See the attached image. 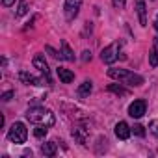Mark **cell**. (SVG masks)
<instances>
[{
  "instance_id": "obj_1",
  "label": "cell",
  "mask_w": 158,
  "mask_h": 158,
  "mask_svg": "<svg viewBox=\"0 0 158 158\" xmlns=\"http://www.w3.org/2000/svg\"><path fill=\"white\" fill-rule=\"evenodd\" d=\"M26 119L34 125H45V127H52L56 123V117L50 110L43 108V106H32L26 112Z\"/></svg>"
},
{
  "instance_id": "obj_2",
  "label": "cell",
  "mask_w": 158,
  "mask_h": 158,
  "mask_svg": "<svg viewBox=\"0 0 158 158\" xmlns=\"http://www.w3.org/2000/svg\"><path fill=\"white\" fill-rule=\"evenodd\" d=\"M108 76L115 78V80L123 82V84H128V86H141L143 84V76L132 73V71H127V69H108Z\"/></svg>"
},
{
  "instance_id": "obj_3",
  "label": "cell",
  "mask_w": 158,
  "mask_h": 158,
  "mask_svg": "<svg viewBox=\"0 0 158 158\" xmlns=\"http://www.w3.org/2000/svg\"><path fill=\"white\" fill-rule=\"evenodd\" d=\"M26 138H28V130H26L24 123H13L8 132V139L13 143H24Z\"/></svg>"
},
{
  "instance_id": "obj_4",
  "label": "cell",
  "mask_w": 158,
  "mask_h": 158,
  "mask_svg": "<svg viewBox=\"0 0 158 158\" xmlns=\"http://www.w3.org/2000/svg\"><path fill=\"white\" fill-rule=\"evenodd\" d=\"M119 48H121V43H112V45H108L104 50H102V54H101V58H102V61L104 63H114L117 58H119Z\"/></svg>"
},
{
  "instance_id": "obj_5",
  "label": "cell",
  "mask_w": 158,
  "mask_h": 158,
  "mask_svg": "<svg viewBox=\"0 0 158 158\" xmlns=\"http://www.w3.org/2000/svg\"><path fill=\"white\" fill-rule=\"evenodd\" d=\"M80 6H82V0H65V6H63L65 19L74 21V17L78 15V11H80Z\"/></svg>"
},
{
  "instance_id": "obj_6",
  "label": "cell",
  "mask_w": 158,
  "mask_h": 158,
  "mask_svg": "<svg viewBox=\"0 0 158 158\" xmlns=\"http://www.w3.org/2000/svg\"><path fill=\"white\" fill-rule=\"evenodd\" d=\"M145 108H147L145 101L138 99V101H134V102L128 106V115H130V117H134V119H139V117L145 114Z\"/></svg>"
},
{
  "instance_id": "obj_7",
  "label": "cell",
  "mask_w": 158,
  "mask_h": 158,
  "mask_svg": "<svg viewBox=\"0 0 158 158\" xmlns=\"http://www.w3.org/2000/svg\"><path fill=\"white\" fill-rule=\"evenodd\" d=\"M19 78H21V82L32 84V86H43V84H45L43 78H35L34 74H30V73H26V71H21V73H19Z\"/></svg>"
},
{
  "instance_id": "obj_8",
  "label": "cell",
  "mask_w": 158,
  "mask_h": 158,
  "mask_svg": "<svg viewBox=\"0 0 158 158\" xmlns=\"http://www.w3.org/2000/svg\"><path fill=\"white\" fill-rule=\"evenodd\" d=\"M88 128L86 127H74L73 128V138L78 141V143H82V145H88Z\"/></svg>"
},
{
  "instance_id": "obj_9",
  "label": "cell",
  "mask_w": 158,
  "mask_h": 158,
  "mask_svg": "<svg viewBox=\"0 0 158 158\" xmlns=\"http://www.w3.org/2000/svg\"><path fill=\"white\" fill-rule=\"evenodd\" d=\"M130 132H132V128H130L125 121H119V123L115 125V136H117L119 139H128V138H130Z\"/></svg>"
},
{
  "instance_id": "obj_10",
  "label": "cell",
  "mask_w": 158,
  "mask_h": 158,
  "mask_svg": "<svg viewBox=\"0 0 158 158\" xmlns=\"http://www.w3.org/2000/svg\"><path fill=\"white\" fill-rule=\"evenodd\" d=\"M136 11H138V17H139V24L147 26V8H145L143 0H136Z\"/></svg>"
},
{
  "instance_id": "obj_11",
  "label": "cell",
  "mask_w": 158,
  "mask_h": 158,
  "mask_svg": "<svg viewBox=\"0 0 158 158\" xmlns=\"http://www.w3.org/2000/svg\"><path fill=\"white\" fill-rule=\"evenodd\" d=\"M34 67L35 69H39L45 76H48V65H47V61H45V56H41V54H37L35 58H34Z\"/></svg>"
},
{
  "instance_id": "obj_12",
  "label": "cell",
  "mask_w": 158,
  "mask_h": 158,
  "mask_svg": "<svg viewBox=\"0 0 158 158\" xmlns=\"http://www.w3.org/2000/svg\"><path fill=\"white\" fill-rule=\"evenodd\" d=\"M149 63L151 67H158V37L152 41V48L149 52Z\"/></svg>"
},
{
  "instance_id": "obj_13",
  "label": "cell",
  "mask_w": 158,
  "mask_h": 158,
  "mask_svg": "<svg viewBox=\"0 0 158 158\" xmlns=\"http://www.w3.org/2000/svg\"><path fill=\"white\" fill-rule=\"evenodd\" d=\"M58 76H60V80H61L63 84H71V82L74 80V74H73L69 69H63V67L58 69Z\"/></svg>"
},
{
  "instance_id": "obj_14",
  "label": "cell",
  "mask_w": 158,
  "mask_h": 158,
  "mask_svg": "<svg viewBox=\"0 0 158 158\" xmlns=\"http://www.w3.org/2000/svg\"><path fill=\"white\" fill-rule=\"evenodd\" d=\"M61 56L67 61H74V54H73V50H71V47H69L67 41H61Z\"/></svg>"
},
{
  "instance_id": "obj_15",
  "label": "cell",
  "mask_w": 158,
  "mask_h": 158,
  "mask_svg": "<svg viewBox=\"0 0 158 158\" xmlns=\"http://www.w3.org/2000/svg\"><path fill=\"white\" fill-rule=\"evenodd\" d=\"M91 89H93V84H91V80H86V82H82V84H80V88H78V97H88V95L91 93Z\"/></svg>"
},
{
  "instance_id": "obj_16",
  "label": "cell",
  "mask_w": 158,
  "mask_h": 158,
  "mask_svg": "<svg viewBox=\"0 0 158 158\" xmlns=\"http://www.w3.org/2000/svg\"><path fill=\"white\" fill-rule=\"evenodd\" d=\"M41 152H43L45 156H54V154H56V141H47V143H43Z\"/></svg>"
},
{
  "instance_id": "obj_17",
  "label": "cell",
  "mask_w": 158,
  "mask_h": 158,
  "mask_svg": "<svg viewBox=\"0 0 158 158\" xmlns=\"http://www.w3.org/2000/svg\"><path fill=\"white\" fill-rule=\"evenodd\" d=\"M108 91L117 93V95H127V89H125L121 84H119V86H117V84H110V86H108Z\"/></svg>"
},
{
  "instance_id": "obj_18",
  "label": "cell",
  "mask_w": 158,
  "mask_h": 158,
  "mask_svg": "<svg viewBox=\"0 0 158 158\" xmlns=\"http://www.w3.org/2000/svg\"><path fill=\"white\" fill-rule=\"evenodd\" d=\"M34 136L39 138V139L45 138V136H47V127H45V125H37V128L34 130Z\"/></svg>"
},
{
  "instance_id": "obj_19",
  "label": "cell",
  "mask_w": 158,
  "mask_h": 158,
  "mask_svg": "<svg viewBox=\"0 0 158 158\" xmlns=\"http://www.w3.org/2000/svg\"><path fill=\"white\" fill-rule=\"evenodd\" d=\"M132 132H134L136 136H139V138L145 136V128H143L141 125H134V127H132Z\"/></svg>"
},
{
  "instance_id": "obj_20",
  "label": "cell",
  "mask_w": 158,
  "mask_h": 158,
  "mask_svg": "<svg viewBox=\"0 0 158 158\" xmlns=\"http://www.w3.org/2000/svg\"><path fill=\"white\" fill-rule=\"evenodd\" d=\"M149 128H151V134L158 138V121H151V125H149Z\"/></svg>"
},
{
  "instance_id": "obj_21",
  "label": "cell",
  "mask_w": 158,
  "mask_h": 158,
  "mask_svg": "<svg viewBox=\"0 0 158 158\" xmlns=\"http://www.w3.org/2000/svg\"><path fill=\"white\" fill-rule=\"evenodd\" d=\"M112 4H114L115 10H123L125 4H127V0H112Z\"/></svg>"
},
{
  "instance_id": "obj_22",
  "label": "cell",
  "mask_w": 158,
  "mask_h": 158,
  "mask_svg": "<svg viewBox=\"0 0 158 158\" xmlns=\"http://www.w3.org/2000/svg\"><path fill=\"white\" fill-rule=\"evenodd\" d=\"M45 50H47V52H50V54H52V58H56V60H58V58H63V56H61L60 52H56L50 45H47V47H45Z\"/></svg>"
},
{
  "instance_id": "obj_23",
  "label": "cell",
  "mask_w": 158,
  "mask_h": 158,
  "mask_svg": "<svg viewBox=\"0 0 158 158\" xmlns=\"http://www.w3.org/2000/svg\"><path fill=\"white\" fill-rule=\"evenodd\" d=\"M91 60V52L89 50H84L82 52V61H89Z\"/></svg>"
},
{
  "instance_id": "obj_24",
  "label": "cell",
  "mask_w": 158,
  "mask_h": 158,
  "mask_svg": "<svg viewBox=\"0 0 158 158\" xmlns=\"http://www.w3.org/2000/svg\"><path fill=\"white\" fill-rule=\"evenodd\" d=\"M11 97H13V91H6V93L2 95V101H6V102H8V101H10Z\"/></svg>"
},
{
  "instance_id": "obj_25",
  "label": "cell",
  "mask_w": 158,
  "mask_h": 158,
  "mask_svg": "<svg viewBox=\"0 0 158 158\" xmlns=\"http://www.w3.org/2000/svg\"><path fill=\"white\" fill-rule=\"evenodd\" d=\"M15 2H17V0H2V4H4V6H13Z\"/></svg>"
},
{
  "instance_id": "obj_26",
  "label": "cell",
  "mask_w": 158,
  "mask_h": 158,
  "mask_svg": "<svg viewBox=\"0 0 158 158\" xmlns=\"http://www.w3.org/2000/svg\"><path fill=\"white\" fill-rule=\"evenodd\" d=\"M154 28H156V32H158V13H156V19H154Z\"/></svg>"
}]
</instances>
